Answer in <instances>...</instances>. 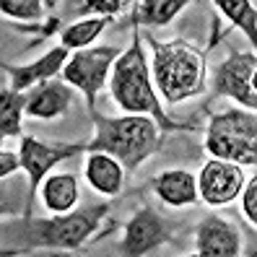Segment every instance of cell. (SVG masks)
Returning a JSON list of instances; mask_svg holds the SVG:
<instances>
[{
  "label": "cell",
  "instance_id": "cell-1",
  "mask_svg": "<svg viewBox=\"0 0 257 257\" xmlns=\"http://www.w3.org/2000/svg\"><path fill=\"white\" fill-rule=\"evenodd\" d=\"M107 86H109V94H112L114 104L125 114H151L164 133L182 127L174 119L166 117V112L159 104L154 81H151V65H148L146 52H143V37H141L138 26L133 29L130 47L119 52L117 60L112 63Z\"/></svg>",
  "mask_w": 257,
  "mask_h": 257
},
{
  "label": "cell",
  "instance_id": "cell-7",
  "mask_svg": "<svg viewBox=\"0 0 257 257\" xmlns=\"http://www.w3.org/2000/svg\"><path fill=\"white\" fill-rule=\"evenodd\" d=\"M86 143H42L32 135H21L19 146V161L21 169L29 174V192H26V205H24V218H32V205L39 192L42 179L52 172V166L73 159L75 154H83Z\"/></svg>",
  "mask_w": 257,
  "mask_h": 257
},
{
  "label": "cell",
  "instance_id": "cell-15",
  "mask_svg": "<svg viewBox=\"0 0 257 257\" xmlns=\"http://www.w3.org/2000/svg\"><path fill=\"white\" fill-rule=\"evenodd\" d=\"M156 195L172 208H185L198 200V179L190 169H166L154 179Z\"/></svg>",
  "mask_w": 257,
  "mask_h": 257
},
{
  "label": "cell",
  "instance_id": "cell-16",
  "mask_svg": "<svg viewBox=\"0 0 257 257\" xmlns=\"http://www.w3.org/2000/svg\"><path fill=\"white\" fill-rule=\"evenodd\" d=\"M42 203L50 213H68L78 203V179L73 174H47L42 179Z\"/></svg>",
  "mask_w": 257,
  "mask_h": 257
},
{
  "label": "cell",
  "instance_id": "cell-11",
  "mask_svg": "<svg viewBox=\"0 0 257 257\" xmlns=\"http://www.w3.org/2000/svg\"><path fill=\"white\" fill-rule=\"evenodd\" d=\"M195 254L200 257H236L241 254L239 229L221 216H208L195 231Z\"/></svg>",
  "mask_w": 257,
  "mask_h": 257
},
{
  "label": "cell",
  "instance_id": "cell-23",
  "mask_svg": "<svg viewBox=\"0 0 257 257\" xmlns=\"http://www.w3.org/2000/svg\"><path fill=\"white\" fill-rule=\"evenodd\" d=\"M241 210L252 226H257V177L249 179L247 187H241Z\"/></svg>",
  "mask_w": 257,
  "mask_h": 257
},
{
  "label": "cell",
  "instance_id": "cell-9",
  "mask_svg": "<svg viewBox=\"0 0 257 257\" xmlns=\"http://www.w3.org/2000/svg\"><path fill=\"white\" fill-rule=\"evenodd\" d=\"M195 179H198V198L208 205H229L244 187L241 166L223 159H210Z\"/></svg>",
  "mask_w": 257,
  "mask_h": 257
},
{
  "label": "cell",
  "instance_id": "cell-22",
  "mask_svg": "<svg viewBox=\"0 0 257 257\" xmlns=\"http://www.w3.org/2000/svg\"><path fill=\"white\" fill-rule=\"evenodd\" d=\"M135 3V0H70V11L86 16V13H94V16H117L119 11H125Z\"/></svg>",
  "mask_w": 257,
  "mask_h": 257
},
{
  "label": "cell",
  "instance_id": "cell-19",
  "mask_svg": "<svg viewBox=\"0 0 257 257\" xmlns=\"http://www.w3.org/2000/svg\"><path fill=\"white\" fill-rule=\"evenodd\" d=\"M107 24H109V16H91V19H83V21H73L68 29H63L60 44L68 50L91 47V42H96V37L107 29Z\"/></svg>",
  "mask_w": 257,
  "mask_h": 257
},
{
  "label": "cell",
  "instance_id": "cell-6",
  "mask_svg": "<svg viewBox=\"0 0 257 257\" xmlns=\"http://www.w3.org/2000/svg\"><path fill=\"white\" fill-rule=\"evenodd\" d=\"M122 52L114 44H101V47H83L75 50L68 63L63 65V81L86 96V107L91 114H96V94L109 81V70L117 55Z\"/></svg>",
  "mask_w": 257,
  "mask_h": 257
},
{
  "label": "cell",
  "instance_id": "cell-24",
  "mask_svg": "<svg viewBox=\"0 0 257 257\" xmlns=\"http://www.w3.org/2000/svg\"><path fill=\"white\" fill-rule=\"evenodd\" d=\"M19 169H21L19 154H13V151H8V148H0V182L13 177Z\"/></svg>",
  "mask_w": 257,
  "mask_h": 257
},
{
  "label": "cell",
  "instance_id": "cell-10",
  "mask_svg": "<svg viewBox=\"0 0 257 257\" xmlns=\"http://www.w3.org/2000/svg\"><path fill=\"white\" fill-rule=\"evenodd\" d=\"M169 236H172L169 234V223L164 221V216L159 213L156 208L143 205L125 226L122 249H125V254H133V257L148 254V252H154L156 247L166 244Z\"/></svg>",
  "mask_w": 257,
  "mask_h": 257
},
{
  "label": "cell",
  "instance_id": "cell-12",
  "mask_svg": "<svg viewBox=\"0 0 257 257\" xmlns=\"http://www.w3.org/2000/svg\"><path fill=\"white\" fill-rule=\"evenodd\" d=\"M26 94V104H24V114L34 117V119H55L60 114H65L73 104V86L65 81H42L37 86H32Z\"/></svg>",
  "mask_w": 257,
  "mask_h": 257
},
{
  "label": "cell",
  "instance_id": "cell-18",
  "mask_svg": "<svg viewBox=\"0 0 257 257\" xmlns=\"http://www.w3.org/2000/svg\"><path fill=\"white\" fill-rule=\"evenodd\" d=\"M24 104H26L24 91H13L11 86L0 91V143L6 138H19L21 135Z\"/></svg>",
  "mask_w": 257,
  "mask_h": 257
},
{
  "label": "cell",
  "instance_id": "cell-25",
  "mask_svg": "<svg viewBox=\"0 0 257 257\" xmlns=\"http://www.w3.org/2000/svg\"><path fill=\"white\" fill-rule=\"evenodd\" d=\"M13 213H19V208L13 205V195L8 187L0 185V218L3 216H13Z\"/></svg>",
  "mask_w": 257,
  "mask_h": 257
},
{
  "label": "cell",
  "instance_id": "cell-5",
  "mask_svg": "<svg viewBox=\"0 0 257 257\" xmlns=\"http://www.w3.org/2000/svg\"><path fill=\"white\" fill-rule=\"evenodd\" d=\"M109 205L99 203L91 208L81 210H68V213H55L52 218H24L29 226V239L26 247H52V249H78L91 239L101 221L107 218Z\"/></svg>",
  "mask_w": 257,
  "mask_h": 257
},
{
  "label": "cell",
  "instance_id": "cell-8",
  "mask_svg": "<svg viewBox=\"0 0 257 257\" xmlns=\"http://www.w3.org/2000/svg\"><path fill=\"white\" fill-rule=\"evenodd\" d=\"M254 73H257L254 52H231L216 70V91L234 99L244 109L254 112L257 109Z\"/></svg>",
  "mask_w": 257,
  "mask_h": 257
},
{
  "label": "cell",
  "instance_id": "cell-17",
  "mask_svg": "<svg viewBox=\"0 0 257 257\" xmlns=\"http://www.w3.org/2000/svg\"><path fill=\"white\" fill-rule=\"evenodd\" d=\"M190 0H135V26H164Z\"/></svg>",
  "mask_w": 257,
  "mask_h": 257
},
{
  "label": "cell",
  "instance_id": "cell-13",
  "mask_svg": "<svg viewBox=\"0 0 257 257\" xmlns=\"http://www.w3.org/2000/svg\"><path fill=\"white\" fill-rule=\"evenodd\" d=\"M68 57H70V50L57 44V47L44 52L39 60H34L29 65H6V73L11 75V88L13 91H29L32 86L47 81V78H55L68 63Z\"/></svg>",
  "mask_w": 257,
  "mask_h": 257
},
{
  "label": "cell",
  "instance_id": "cell-14",
  "mask_svg": "<svg viewBox=\"0 0 257 257\" xmlns=\"http://www.w3.org/2000/svg\"><path fill=\"white\" fill-rule=\"evenodd\" d=\"M83 172L88 185L104 198H112L125 187V166L109 154H101V151H88Z\"/></svg>",
  "mask_w": 257,
  "mask_h": 257
},
{
  "label": "cell",
  "instance_id": "cell-3",
  "mask_svg": "<svg viewBox=\"0 0 257 257\" xmlns=\"http://www.w3.org/2000/svg\"><path fill=\"white\" fill-rule=\"evenodd\" d=\"M151 81L166 104H179L198 96L205 88V55L185 39H154Z\"/></svg>",
  "mask_w": 257,
  "mask_h": 257
},
{
  "label": "cell",
  "instance_id": "cell-20",
  "mask_svg": "<svg viewBox=\"0 0 257 257\" xmlns=\"http://www.w3.org/2000/svg\"><path fill=\"white\" fill-rule=\"evenodd\" d=\"M213 6L218 8V13L223 19H229V24H234L236 29L247 34V39L254 44L257 39V13L252 0H213Z\"/></svg>",
  "mask_w": 257,
  "mask_h": 257
},
{
  "label": "cell",
  "instance_id": "cell-21",
  "mask_svg": "<svg viewBox=\"0 0 257 257\" xmlns=\"http://www.w3.org/2000/svg\"><path fill=\"white\" fill-rule=\"evenodd\" d=\"M0 13L13 21H39L44 16V0H0Z\"/></svg>",
  "mask_w": 257,
  "mask_h": 257
},
{
  "label": "cell",
  "instance_id": "cell-2",
  "mask_svg": "<svg viewBox=\"0 0 257 257\" xmlns=\"http://www.w3.org/2000/svg\"><path fill=\"white\" fill-rule=\"evenodd\" d=\"M91 117H94V138L86 143V151L109 154L127 172H135L161 146L164 130L151 114H122V117L91 114Z\"/></svg>",
  "mask_w": 257,
  "mask_h": 257
},
{
  "label": "cell",
  "instance_id": "cell-4",
  "mask_svg": "<svg viewBox=\"0 0 257 257\" xmlns=\"http://www.w3.org/2000/svg\"><path fill=\"white\" fill-rule=\"evenodd\" d=\"M205 151L213 159L234 161L239 166L257 164V119L252 109H223L208 122Z\"/></svg>",
  "mask_w": 257,
  "mask_h": 257
}]
</instances>
